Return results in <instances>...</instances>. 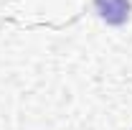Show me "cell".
Here are the masks:
<instances>
[{"label":"cell","mask_w":132,"mask_h":130,"mask_svg":"<svg viewBox=\"0 0 132 130\" xmlns=\"http://www.w3.org/2000/svg\"><path fill=\"white\" fill-rule=\"evenodd\" d=\"M94 8L109 26H122L130 18V0H94Z\"/></svg>","instance_id":"6da1fadb"}]
</instances>
